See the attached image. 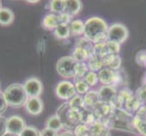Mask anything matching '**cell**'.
Returning <instances> with one entry per match:
<instances>
[{
	"instance_id": "6da1fadb",
	"label": "cell",
	"mask_w": 146,
	"mask_h": 136,
	"mask_svg": "<svg viewBox=\"0 0 146 136\" xmlns=\"http://www.w3.org/2000/svg\"><path fill=\"white\" fill-rule=\"evenodd\" d=\"M108 28L109 26L104 19L92 17L84 22V36L94 44L104 43L107 41Z\"/></svg>"
},
{
	"instance_id": "7a4b0ae2",
	"label": "cell",
	"mask_w": 146,
	"mask_h": 136,
	"mask_svg": "<svg viewBox=\"0 0 146 136\" xmlns=\"http://www.w3.org/2000/svg\"><path fill=\"white\" fill-rule=\"evenodd\" d=\"M133 116L134 115L127 113L126 111L114 107L110 116L102 123H104L110 130H118L137 133L133 126Z\"/></svg>"
},
{
	"instance_id": "3957f363",
	"label": "cell",
	"mask_w": 146,
	"mask_h": 136,
	"mask_svg": "<svg viewBox=\"0 0 146 136\" xmlns=\"http://www.w3.org/2000/svg\"><path fill=\"white\" fill-rule=\"evenodd\" d=\"M3 94L8 106L16 109L25 106L29 98L24 85L17 83L8 85Z\"/></svg>"
},
{
	"instance_id": "277c9868",
	"label": "cell",
	"mask_w": 146,
	"mask_h": 136,
	"mask_svg": "<svg viewBox=\"0 0 146 136\" xmlns=\"http://www.w3.org/2000/svg\"><path fill=\"white\" fill-rule=\"evenodd\" d=\"M55 115L60 119L64 126V129L74 131V129L81 123L80 119V112H77L70 107L68 102L61 104L56 110Z\"/></svg>"
},
{
	"instance_id": "5b68a950",
	"label": "cell",
	"mask_w": 146,
	"mask_h": 136,
	"mask_svg": "<svg viewBox=\"0 0 146 136\" xmlns=\"http://www.w3.org/2000/svg\"><path fill=\"white\" fill-rule=\"evenodd\" d=\"M75 64H76V62L72 55H64L58 59L55 68L60 76L65 80H68L74 77Z\"/></svg>"
},
{
	"instance_id": "8992f818",
	"label": "cell",
	"mask_w": 146,
	"mask_h": 136,
	"mask_svg": "<svg viewBox=\"0 0 146 136\" xmlns=\"http://www.w3.org/2000/svg\"><path fill=\"white\" fill-rule=\"evenodd\" d=\"M97 74L99 83L102 84V85H111V86L117 88L118 85L123 81V77L121 74L120 70L119 71H113L109 68L104 67L97 73Z\"/></svg>"
},
{
	"instance_id": "52a82bcc",
	"label": "cell",
	"mask_w": 146,
	"mask_h": 136,
	"mask_svg": "<svg viewBox=\"0 0 146 136\" xmlns=\"http://www.w3.org/2000/svg\"><path fill=\"white\" fill-rule=\"evenodd\" d=\"M129 36V30L121 23H114L111 25L107 32V40L111 42L122 44L127 40Z\"/></svg>"
},
{
	"instance_id": "ba28073f",
	"label": "cell",
	"mask_w": 146,
	"mask_h": 136,
	"mask_svg": "<svg viewBox=\"0 0 146 136\" xmlns=\"http://www.w3.org/2000/svg\"><path fill=\"white\" fill-rule=\"evenodd\" d=\"M73 17L66 14L61 15H54V14H48L43 19V27L47 30H54L59 25L61 24H70L72 22Z\"/></svg>"
},
{
	"instance_id": "9c48e42d",
	"label": "cell",
	"mask_w": 146,
	"mask_h": 136,
	"mask_svg": "<svg viewBox=\"0 0 146 136\" xmlns=\"http://www.w3.org/2000/svg\"><path fill=\"white\" fill-rule=\"evenodd\" d=\"M55 94H56L58 98L68 102L69 100H71L76 94L74 83L69 81V80L60 81L57 84L56 87H55Z\"/></svg>"
},
{
	"instance_id": "30bf717a",
	"label": "cell",
	"mask_w": 146,
	"mask_h": 136,
	"mask_svg": "<svg viewBox=\"0 0 146 136\" xmlns=\"http://www.w3.org/2000/svg\"><path fill=\"white\" fill-rule=\"evenodd\" d=\"M27 126L25 120L19 115H12L7 119V132L20 135Z\"/></svg>"
},
{
	"instance_id": "8fae6325",
	"label": "cell",
	"mask_w": 146,
	"mask_h": 136,
	"mask_svg": "<svg viewBox=\"0 0 146 136\" xmlns=\"http://www.w3.org/2000/svg\"><path fill=\"white\" fill-rule=\"evenodd\" d=\"M23 85L28 97H39L43 92V84L36 77L28 78Z\"/></svg>"
},
{
	"instance_id": "7c38bea8",
	"label": "cell",
	"mask_w": 146,
	"mask_h": 136,
	"mask_svg": "<svg viewBox=\"0 0 146 136\" xmlns=\"http://www.w3.org/2000/svg\"><path fill=\"white\" fill-rule=\"evenodd\" d=\"M97 91L100 95L101 102L114 105L118 94V90L116 87L111 86V85H102Z\"/></svg>"
},
{
	"instance_id": "4fadbf2b",
	"label": "cell",
	"mask_w": 146,
	"mask_h": 136,
	"mask_svg": "<svg viewBox=\"0 0 146 136\" xmlns=\"http://www.w3.org/2000/svg\"><path fill=\"white\" fill-rule=\"evenodd\" d=\"M133 126L137 133L146 136V104L142 105L133 116Z\"/></svg>"
},
{
	"instance_id": "5bb4252c",
	"label": "cell",
	"mask_w": 146,
	"mask_h": 136,
	"mask_svg": "<svg viewBox=\"0 0 146 136\" xmlns=\"http://www.w3.org/2000/svg\"><path fill=\"white\" fill-rule=\"evenodd\" d=\"M27 112L31 115H38L44 110V103L39 97H29L25 105Z\"/></svg>"
},
{
	"instance_id": "9a60e30c",
	"label": "cell",
	"mask_w": 146,
	"mask_h": 136,
	"mask_svg": "<svg viewBox=\"0 0 146 136\" xmlns=\"http://www.w3.org/2000/svg\"><path fill=\"white\" fill-rule=\"evenodd\" d=\"M114 107L115 106L113 104H109V103L100 102L98 104L95 105L93 109L94 111L95 114L97 115V117H98L100 122H104V121L105 119H107L111 115V113H113Z\"/></svg>"
},
{
	"instance_id": "2e32d148",
	"label": "cell",
	"mask_w": 146,
	"mask_h": 136,
	"mask_svg": "<svg viewBox=\"0 0 146 136\" xmlns=\"http://www.w3.org/2000/svg\"><path fill=\"white\" fill-rule=\"evenodd\" d=\"M80 119H81V123H84L87 126H91L94 123L100 122L94 109L89 107L84 108L82 112H80Z\"/></svg>"
},
{
	"instance_id": "e0dca14e",
	"label": "cell",
	"mask_w": 146,
	"mask_h": 136,
	"mask_svg": "<svg viewBox=\"0 0 146 136\" xmlns=\"http://www.w3.org/2000/svg\"><path fill=\"white\" fill-rule=\"evenodd\" d=\"M64 14L71 17L78 15L82 10V2L79 0H64Z\"/></svg>"
},
{
	"instance_id": "ac0fdd59",
	"label": "cell",
	"mask_w": 146,
	"mask_h": 136,
	"mask_svg": "<svg viewBox=\"0 0 146 136\" xmlns=\"http://www.w3.org/2000/svg\"><path fill=\"white\" fill-rule=\"evenodd\" d=\"M134 93H133L128 87H123L121 90L118 91L117 98L114 103V106L119 109H123L124 104L126 103L127 101L133 96Z\"/></svg>"
},
{
	"instance_id": "d6986e66",
	"label": "cell",
	"mask_w": 146,
	"mask_h": 136,
	"mask_svg": "<svg viewBox=\"0 0 146 136\" xmlns=\"http://www.w3.org/2000/svg\"><path fill=\"white\" fill-rule=\"evenodd\" d=\"M110 129L102 122H97L89 126V133L91 136H111Z\"/></svg>"
},
{
	"instance_id": "ffe728a7",
	"label": "cell",
	"mask_w": 146,
	"mask_h": 136,
	"mask_svg": "<svg viewBox=\"0 0 146 136\" xmlns=\"http://www.w3.org/2000/svg\"><path fill=\"white\" fill-rule=\"evenodd\" d=\"M104 67L109 68L113 71H119L122 66V58L119 54H113L104 59Z\"/></svg>"
},
{
	"instance_id": "44dd1931",
	"label": "cell",
	"mask_w": 146,
	"mask_h": 136,
	"mask_svg": "<svg viewBox=\"0 0 146 136\" xmlns=\"http://www.w3.org/2000/svg\"><path fill=\"white\" fill-rule=\"evenodd\" d=\"M84 100L85 106L89 108H94L95 105L101 102L98 91L94 89H91L87 94H85L84 95Z\"/></svg>"
},
{
	"instance_id": "7402d4cb",
	"label": "cell",
	"mask_w": 146,
	"mask_h": 136,
	"mask_svg": "<svg viewBox=\"0 0 146 136\" xmlns=\"http://www.w3.org/2000/svg\"><path fill=\"white\" fill-rule=\"evenodd\" d=\"M15 20L14 12L9 8H2L0 10V26H10Z\"/></svg>"
},
{
	"instance_id": "603a6c76",
	"label": "cell",
	"mask_w": 146,
	"mask_h": 136,
	"mask_svg": "<svg viewBox=\"0 0 146 136\" xmlns=\"http://www.w3.org/2000/svg\"><path fill=\"white\" fill-rule=\"evenodd\" d=\"M70 32L71 36H84V22L80 19L72 20L70 23Z\"/></svg>"
},
{
	"instance_id": "cb8c5ba5",
	"label": "cell",
	"mask_w": 146,
	"mask_h": 136,
	"mask_svg": "<svg viewBox=\"0 0 146 136\" xmlns=\"http://www.w3.org/2000/svg\"><path fill=\"white\" fill-rule=\"evenodd\" d=\"M89 71H93L95 73H98L101 69H103L104 67V61L101 58H99L98 56H96L95 54H92L90 56L86 62Z\"/></svg>"
},
{
	"instance_id": "d4e9b609",
	"label": "cell",
	"mask_w": 146,
	"mask_h": 136,
	"mask_svg": "<svg viewBox=\"0 0 146 136\" xmlns=\"http://www.w3.org/2000/svg\"><path fill=\"white\" fill-rule=\"evenodd\" d=\"M54 34L57 39H67L71 36L70 24H61L54 30Z\"/></svg>"
},
{
	"instance_id": "484cf974",
	"label": "cell",
	"mask_w": 146,
	"mask_h": 136,
	"mask_svg": "<svg viewBox=\"0 0 146 136\" xmlns=\"http://www.w3.org/2000/svg\"><path fill=\"white\" fill-rule=\"evenodd\" d=\"M68 103L70 105V107L75 111H77V112H82L84 108H86L84 103V96L77 94H75L71 100L68 101Z\"/></svg>"
},
{
	"instance_id": "4316f807",
	"label": "cell",
	"mask_w": 146,
	"mask_h": 136,
	"mask_svg": "<svg viewBox=\"0 0 146 136\" xmlns=\"http://www.w3.org/2000/svg\"><path fill=\"white\" fill-rule=\"evenodd\" d=\"M72 56L76 63H86L88 58L91 56V55L89 54L87 51H85L84 49L75 46L72 53Z\"/></svg>"
},
{
	"instance_id": "83f0119b",
	"label": "cell",
	"mask_w": 146,
	"mask_h": 136,
	"mask_svg": "<svg viewBox=\"0 0 146 136\" xmlns=\"http://www.w3.org/2000/svg\"><path fill=\"white\" fill-rule=\"evenodd\" d=\"M46 127L48 129H51L53 131H55V132H60L64 129V126L61 123L60 119L56 116V115H52L50 116L46 123Z\"/></svg>"
},
{
	"instance_id": "f1b7e54d",
	"label": "cell",
	"mask_w": 146,
	"mask_h": 136,
	"mask_svg": "<svg viewBox=\"0 0 146 136\" xmlns=\"http://www.w3.org/2000/svg\"><path fill=\"white\" fill-rule=\"evenodd\" d=\"M74 84L75 87V91H76V94L80 95H84L85 94H87L91 87L87 84V83L84 81V79H74Z\"/></svg>"
},
{
	"instance_id": "f546056e",
	"label": "cell",
	"mask_w": 146,
	"mask_h": 136,
	"mask_svg": "<svg viewBox=\"0 0 146 136\" xmlns=\"http://www.w3.org/2000/svg\"><path fill=\"white\" fill-rule=\"evenodd\" d=\"M94 54H95L96 56H98L99 58L102 59L103 61H104V59H106L110 55L109 53H108V50H107L106 42L94 44Z\"/></svg>"
},
{
	"instance_id": "4dcf8cb0",
	"label": "cell",
	"mask_w": 146,
	"mask_h": 136,
	"mask_svg": "<svg viewBox=\"0 0 146 136\" xmlns=\"http://www.w3.org/2000/svg\"><path fill=\"white\" fill-rule=\"evenodd\" d=\"M64 0H53L49 2V9L54 15H61L64 13Z\"/></svg>"
},
{
	"instance_id": "1f68e13d",
	"label": "cell",
	"mask_w": 146,
	"mask_h": 136,
	"mask_svg": "<svg viewBox=\"0 0 146 136\" xmlns=\"http://www.w3.org/2000/svg\"><path fill=\"white\" fill-rule=\"evenodd\" d=\"M75 46L77 47H81L84 49L85 51H87L90 55H92L94 54V44H93L90 40L87 38H85L84 36L80 37L75 44Z\"/></svg>"
},
{
	"instance_id": "d6a6232c",
	"label": "cell",
	"mask_w": 146,
	"mask_h": 136,
	"mask_svg": "<svg viewBox=\"0 0 146 136\" xmlns=\"http://www.w3.org/2000/svg\"><path fill=\"white\" fill-rule=\"evenodd\" d=\"M88 72L89 68L86 63H76L74 68V79H83Z\"/></svg>"
},
{
	"instance_id": "836d02e7",
	"label": "cell",
	"mask_w": 146,
	"mask_h": 136,
	"mask_svg": "<svg viewBox=\"0 0 146 136\" xmlns=\"http://www.w3.org/2000/svg\"><path fill=\"white\" fill-rule=\"evenodd\" d=\"M84 79L91 88L95 86V85H96L98 84V82H99L97 73L93 72V71H89L86 74H85V76L84 77Z\"/></svg>"
},
{
	"instance_id": "e575fe53",
	"label": "cell",
	"mask_w": 146,
	"mask_h": 136,
	"mask_svg": "<svg viewBox=\"0 0 146 136\" xmlns=\"http://www.w3.org/2000/svg\"><path fill=\"white\" fill-rule=\"evenodd\" d=\"M74 133L75 136H88L89 133V126L84 123H79L76 127L74 129Z\"/></svg>"
},
{
	"instance_id": "d590c367",
	"label": "cell",
	"mask_w": 146,
	"mask_h": 136,
	"mask_svg": "<svg viewBox=\"0 0 146 136\" xmlns=\"http://www.w3.org/2000/svg\"><path fill=\"white\" fill-rule=\"evenodd\" d=\"M135 96L139 100V102L141 103L142 105L146 104V87L142 85L141 87L137 88V90L135 91Z\"/></svg>"
},
{
	"instance_id": "8d00e7d4",
	"label": "cell",
	"mask_w": 146,
	"mask_h": 136,
	"mask_svg": "<svg viewBox=\"0 0 146 136\" xmlns=\"http://www.w3.org/2000/svg\"><path fill=\"white\" fill-rule=\"evenodd\" d=\"M106 46L107 50L110 55L113 54H119L120 50H121V44L114 43V42H111V41H106Z\"/></svg>"
},
{
	"instance_id": "74e56055",
	"label": "cell",
	"mask_w": 146,
	"mask_h": 136,
	"mask_svg": "<svg viewBox=\"0 0 146 136\" xmlns=\"http://www.w3.org/2000/svg\"><path fill=\"white\" fill-rule=\"evenodd\" d=\"M19 136H40V131L33 125H29L25 128Z\"/></svg>"
},
{
	"instance_id": "f35d334b",
	"label": "cell",
	"mask_w": 146,
	"mask_h": 136,
	"mask_svg": "<svg viewBox=\"0 0 146 136\" xmlns=\"http://www.w3.org/2000/svg\"><path fill=\"white\" fill-rule=\"evenodd\" d=\"M135 61L141 66L146 68V50H142L137 53L136 56H135Z\"/></svg>"
},
{
	"instance_id": "ab89813d",
	"label": "cell",
	"mask_w": 146,
	"mask_h": 136,
	"mask_svg": "<svg viewBox=\"0 0 146 136\" xmlns=\"http://www.w3.org/2000/svg\"><path fill=\"white\" fill-rule=\"evenodd\" d=\"M7 106L8 104L4 97V94L0 92V116H2V114L7 111Z\"/></svg>"
},
{
	"instance_id": "60d3db41",
	"label": "cell",
	"mask_w": 146,
	"mask_h": 136,
	"mask_svg": "<svg viewBox=\"0 0 146 136\" xmlns=\"http://www.w3.org/2000/svg\"><path fill=\"white\" fill-rule=\"evenodd\" d=\"M7 133V118L0 116V136H4Z\"/></svg>"
},
{
	"instance_id": "b9f144b4",
	"label": "cell",
	"mask_w": 146,
	"mask_h": 136,
	"mask_svg": "<svg viewBox=\"0 0 146 136\" xmlns=\"http://www.w3.org/2000/svg\"><path fill=\"white\" fill-rule=\"evenodd\" d=\"M40 136H58V133L44 127L43 130L40 131Z\"/></svg>"
},
{
	"instance_id": "7bdbcfd3",
	"label": "cell",
	"mask_w": 146,
	"mask_h": 136,
	"mask_svg": "<svg viewBox=\"0 0 146 136\" xmlns=\"http://www.w3.org/2000/svg\"><path fill=\"white\" fill-rule=\"evenodd\" d=\"M58 136H75L74 133V131H69V130H64L60 133H58Z\"/></svg>"
},
{
	"instance_id": "ee69618b",
	"label": "cell",
	"mask_w": 146,
	"mask_h": 136,
	"mask_svg": "<svg viewBox=\"0 0 146 136\" xmlns=\"http://www.w3.org/2000/svg\"><path fill=\"white\" fill-rule=\"evenodd\" d=\"M4 136H19L17 134H14V133H6V134H5Z\"/></svg>"
},
{
	"instance_id": "f6af8a7d",
	"label": "cell",
	"mask_w": 146,
	"mask_h": 136,
	"mask_svg": "<svg viewBox=\"0 0 146 136\" xmlns=\"http://www.w3.org/2000/svg\"><path fill=\"white\" fill-rule=\"evenodd\" d=\"M143 85L146 87V74H145V75L143 76Z\"/></svg>"
},
{
	"instance_id": "bcb514c9",
	"label": "cell",
	"mask_w": 146,
	"mask_h": 136,
	"mask_svg": "<svg viewBox=\"0 0 146 136\" xmlns=\"http://www.w3.org/2000/svg\"><path fill=\"white\" fill-rule=\"evenodd\" d=\"M28 3H38L39 1H37V0H36V1H30V0H29V1H27Z\"/></svg>"
},
{
	"instance_id": "7dc6e473",
	"label": "cell",
	"mask_w": 146,
	"mask_h": 136,
	"mask_svg": "<svg viewBox=\"0 0 146 136\" xmlns=\"http://www.w3.org/2000/svg\"><path fill=\"white\" fill-rule=\"evenodd\" d=\"M2 8H3V7H2V2L0 1V10H1Z\"/></svg>"
},
{
	"instance_id": "c3c4849f",
	"label": "cell",
	"mask_w": 146,
	"mask_h": 136,
	"mask_svg": "<svg viewBox=\"0 0 146 136\" xmlns=\"http://www.w3.org/2000/svg\"><path fill=\"white\" fill-rule=\"evenodd\" d=\"M0 87H1V84H0Z\"/></svg>"
},
{
	"instance_id": "681fc988",
	"label": "cell",
	"mask_w": 146,
	"mask_h": 136,
	"mask_svg": "<svg viewBox=\"0 0 146 136\" xmlns=\"http://www.w3.org/2000/svg\"><path fill=\"white\" fill-rule=\"evenodd\" d=\"M88 136H91V135H88Z\"/></svg>"
}]
</instances>
